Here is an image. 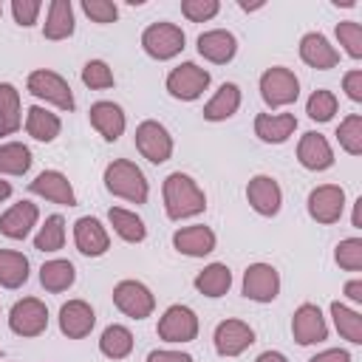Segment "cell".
Masks as SVG:
<instances>
[{
	"mask_svg": "<svg viewBox=\"0 0 362 362\" xmlns=\"http://www.w3.org/2000/svg\"><path fill=\"white\" fill-rule=\"evenodd\" d=\"M99 351L107 356V359H124L130 356L133 351V334L124 328V325H107L99 337Z\"/></svg>",
	"mask_w": 362,
	"mask_h": 362,
	"instance_id": "cell-34",
	"label": "cell"
},
{
	"mask_svg": "<svg viewBox=\"0 0 362 362\" xmlns=\"http://www.w3.org/2000/svg\"><path fill=\"white\" fill-rule=\"evenodd\" d=\"M113 303H116V308H119L122 314H127L130 320H147V317L153 314V308H156L153 291H150L144 283H139V280H122V283H116V288H113Z\"/></svg>",
	"mask_w": 362,
	"mask_h": 362,
	"instance_id": "cell-8",
	"label": "cell"
},
{
	"mask_svg": "<svg viewBox=\"0 0 362 362\" xmlns=\"http://www.w3.org/2000/svg\"><path fill=\"white\" fill-rule=\"evenodd\" d=\"M198 54L215 65H226L235 54H238V40L232 31L226 28H212L198 34Z\"/></svg>",
	"mask_w": 362,
	"mask_h": 362,
	"instance_id": "cell-21",
	"label": "cell"
},
{
	"mask_svg": "<svg viewBox=\"0 0 362 362\" xmlns=\"http://www.w3.org/2000/svg\"><path fill=\"white\" fill-rule=\"evenodd\" d=\"M8 328L17 337H40L48 328V308L37 297H23L8 311Z\"/></svg>",
	"mask_w": 362,
	"mask_h": 362,
	"instance_id": "cell-7",
	"label": "cell"
},
{
	"mask_svg": "<svg viewBox=\"0 0 362 362\" xmlns=\"http://www.w3.org/2000/svg\"><path fill=\"white\" fill-rule=\"evenodd\" d=\"M20 90L8 82H0V136H11L20 130Z\"/></svg>",
	"mask_w": 362,
	"mask_h": 362,
	"instance_id": "cell-33",
	"label": "cell"
},
{
	"mask_svg": "<svg viewBox=\"0 0 362 362\" xmlns=\"http://www.w3.org/2000/svg\"><path fill=\"white\" fill-rule=\"evenodd\" d=\"M25 88H28L31 96L51 102V105H57L59 110H74V105H76V102H74V93H71V88H68V82H65L59 74H54V71H45V68L31 71L28 79H25Z\"/></svg>",
	"mask_w": 362,
	"mask_h": 362,
	"instance_id": "cell-6",
	"label": "cell"
},
{
	"mask_svg": "<svg viewBox=\"0 0 362 362\" xmlns=\"http://www.w3.org/2000/svg\"><path fill=\"white\" fill-rule=\"evenodd\" d=\"M345 209V189L339 184H320L308 192V215L317 223H337Z\"/></svg>",
	"mask_w": 362,
	"mask_h": 362,
	"instance_id": "cell-11",
	"label": "cell"
},
{
	"mask_svg": "<svg viewBox=\"0 0 362 362\" xmlns=\"http://www.w3.org/2000/svg\"><path fill=\"white\" fill-rule=\"evenodd\" d=\"M107 221H110L113 232H116L122 240H127V243H141V240L147 238L144 221H141L136 212H130V209L110 206V209H107Z\"/></svg>",
	"mask_w": 362,
	"mask_h": 362,
	"instance_id": "cell-30",
	"label": "cell"
},
{
	"mask_svg": "<svg viewBox=\"0 0 362 362\" xmlns=\"http://www.w3.org/2000/svg\"><path fill=\"white\" fill-rule=\"evenodd\" d=\"M0 14H3V6H0Z\"/></svg>",
	"mask_w": 362,
	"mask_h": 362,
	"instance_id": "cell-53",
	"label": "cell"
},
{
	"mask_svg": "<svg viewBox=\"0 0 362 362\" xmlns=\"http://www.w3.org/2000/svg\"><path fill=\"white\" fill-rule=\"evenodd\" d=\"M147 362H192V356L184 354V351H167V348H161V351H150L147 354Z\"/></svg>",
	"mask_w": 362,
	"mask_h": 362,
	"instance_id": "cell-47",
	"label": "cell"
},
{
	"mask_svg": "<svg viewBox=\"0 0 362 362\" xmlns=\"http://www.w3.org/2000/svg\"><path fill=\"white\" fill-rule=\"evenodd\" d=\"M212 342L221 356H240L255 342V331L243 320H223V322H218Z\"/></svg>",
	"mask_w": 362,
	"mask_h": 362,
	"instance_id": "cell-15",
	"label": "cell"
},
{
	"mask_svg": "<svg viewBox=\"0 0 362 362\" xmlns=\"http://www.w3.org/2000/svg\"><path fill=\"white\" fill-rule=\"evenodd\" d=\"M342 88H345V93H348L351 102H362V71L359 68L356 71H348L342 76Z\"/></svg>",
	"mask_w": 362,
	"mask_h": 362,
	"instance_id": "cell-46",
	"label": "cell"
},
{
	"mask_svg": "<svg viewBox=\"0 0 362 362\" xmlns=\"http://www.w3.org/2000/svg\"><path fill=\"white\" fill-rule=\"evenodd\" d=\"M96 325V314L93 308L85 303V300H68L62 308H59V331L68 337V339H82L93 331Z\"/></svg>",
	"mask_w": 362,
	"mask_h": 362,
	"instance_id": "cell-17",
	"label": "cell"
},
{
	"mask_svg": "<svg viewBox=\"0 0 362 362\" xmlns=\"http://www.w3.org/2000/svg\"><path fill=\"white\" fill-rule=\"evenodd\" d=\"M105 189L116 198L130 201V204H144L150 195L144 173L127 158H116L105 167Z\"/></svg>",
	"mask_w": 362,
	"mask_h": 362,
	"instance_id": "cell-2",
	"label": "cell"
},
{
	"mask_svg": "<svg viewBox=\"0 0 362 362\" xmlns=\"http://www.w3.org/2000/svg\"><path fill=\"white\" fill-rule=\"evenodd\" d=\"M184 42L187 37L175 23H153L141 34V48L153 59H173L175 54L184 51Z\"/></svg>",
	"mask_w": 362,
	"mask_h": 362,
	"instance_id": "cell-4",
	"label": "cell"
},
{
	"mask_svg": "<svg viewBox=\"0 0 362 362\" xmlns=\"http://www.w3.org/2000/svg\"><path fill=\"white\" fill-rule=\"evenodd\" d=\"M215 243H218L215 232H212L209 226H204V223L184 226V229H178V232L173 235V246H175L181 255H187V257H204V255L215 252Z\"/></svg>",
	"mask_w": 362,
	"mask_h": 362,
	"instance_id": "cell-23",
	"label": "cell"
},
{
	"mask_svg": "<svg viewBox=\"0 0 362 362\" xmlns=\"http://www.w3.org/2000/svg\"><path fill=\"white\" fill-rule=\"evenodd\" d=\"M221 11L218 0H181V14L189 23H206Z\"/></svg>",
	"mask_w": 362,
	"mask_h": 362,
	"instance_id": "cell-43",
	"label": "cell"
},
{
	"mask_svg": "<svg viewBox=\"0 0 362 362\" xmlns=\"http://www.w3.org/2000/svg\"><path fill=\"white\" fill-rule=\"evenodd\" d=\"M331 317H334V325H337L342 339H348L354 345L362 342V314L359 311H354V308L342 305L339 300H334L331 303Z\"/></svg>",
	"mask_w": 362,
	"mask_h": 362,
	"instance_id": "cell-35",
	"label": "cell"
},
{
	"mask_svg": "<svg viewBox=\"0 0 362 362\" xmlns=\"http://www.w3.org/2000/svg\"><path fill=\"white\" fill-rule=\"evenodd\" d=\"M28 280V257L14 249H0V286L20 288Z\"/></svg>",
	"mask_w": 362,
	"mask_h": 362,
	"instance_id": "cell-32",
	"label": "cell"
},
{
	"mask_svg": "<svg viewBox=\"0 0 362 362\" xmlns=\"http://www.w3.org/2000/svg\"><path fill=\"white\" fill-rule=\"evenodd\" d=\"M337 139H339V147L351 156H362V116L359 113H351L339 122L337 127Z\"/></svg>",
	"mask_w": 362,
	"mask_h": 362,
	"instance_id": "cell-38",
	"label": "cell"
},
{
	"mask_svg": "<svg viewBox=\"0 0 362 362\" xmlns=\"http://www.w3.org/2000/svg\"><path fill=\"white\" fill-rule=\"evenodd\" d=\"M246 201L249 206L263 215V218H272L280 212V204H283V189L280 184L272 178V175H255L249 184H246Z\"/></svg>",
	"mask_w": 362,
	"mask_h": 362,
	"instance_id": "cell-13",
	"label": "cell"
},
{
	"mask_svg": "<svg viewBox=\"0 0 362 362\" xmlns=\"http://www.w3.org/2000/svg\"><path fill=\"white\" fill-rule=\"evenodd\" d=\"M206 88H209V71L195 62H181L167 74V90L173 99L195 102Z\"/></svg>",
	"mask_w": 362,
	"mask_h": 362,
	"instance_id": "cell-5",
	"label": "cell"
},
{
	"mask_svg": "<svg viewBox=\"0 0 362 362\" xmlns=\"http://www.w3.org/2000/svg\"><path fill=\"white\" fill-rule=\"evenodd\" d=\"M308 362H351V354H348V351H342V348H328V351H322V354L311 356Z\"/></svg>",
	"mask_w": 362,
	"mask_h": 362,
	"instance_id": "cell-48",
	"label": "cell"
},
{
	"mask_svg": "<svg viewBox=\"0 0 362 362\" xmlns=\"http://www.w3.org/2000/svg\"><path fill=\"white\" fill-rule=\"evenodd\" d=\"M305 113L314 122H331L334 113H337V96H334V90H325V88L314 90L308 96V102H305Z\"/></svg>",
	"mask_w": 362,
	"mask_h": 362,
	"instance_id": "cell-39",
	"label": "cell"
},
{
	"mask_svg": "<svg viewBox=\"0 0 362 362\" xmlns=\"http://www.w3.org/2000/svg\"><path fill=\"white\" fill-rule=\"evenodd\" d=\"M156 334L164 342H192L198 337V317L189 305H170L161 314Z\"/></svg>",
	"mask_w": 362,
	"mask_h": 362,
	"instance_id": "cell-10",
	"label": "cell"
},
{
	"mask_svg": "<svg viewBox=\"0 0 362 362\" xmlns=\"http://www.w3.org/2000/svg\"><path fill=\"white\" fill-rule=\"evenodd\" d=\"M280 294V274L272 263H252L243 272V297L255 303H272Z\"/></svg>",
	"mask_w": 362,
	"mask_h": 362,
	"instance_id": "cell-12",
	"label": "cell"
},
{
	"mask_svg": "<svg viewBox=\"0 0 362 362\" xmlns=\"http://www.w3.org/2000/svg\"><path fill=\"white\" fill-rule=\"evenodd\" d=\"M76 280V269L71 260H48L40 266V283L45 291L51 294H59L65 288H71Z\"/></svg>",
	"mask_w": 362,
	"mask_h": 362,
	"instance_id": "cell-31",
	"label": "cell"
},
{
	"mask_svg": "<svg viewBox=\"0 0 362 362\" xmlns=\"http://www.w3.org/2000/svg\"><path fill=\"white\" fill-rule=\"evenodd\" d=\"M260 96L269 107H286L291 102H297L300 96V82L294 76V71L283 68V65H274L269 71H263L260 76Z\"/></svg>",
	"mask_w": 362,
	"mask_h": 362,
	"instance_id": "cell-3",
	"label": "cell"
},
{
	"mask_svg": "<svg viewBox=\"0 0 362 362\" xmlns=\"http://www.w3.org/2000/svg\"><path fill=\"white\" fill-rule=\"evenodd\" d=\"M334 260L345 272H359L362 269V238H345L337 243Z\"/></svg>",
	"mask_w": 362,
	"mask_h": 362,
	"instance_id": "cell-40",
	"label": "cell"
},
{
	"mask_svg": "<svg viewBox=\"0 0 362 362\" xmlns=\"http://www.w3.org/2000/svg\"><path fill=\"white\" fill-rule=\"evenodd\" d=\"M300 59L308 65V68H317V71H328L339 62V51L328 42L325 34L320 31H308L303 40H300Z\"/></svg>",
	"mask_w": 362,
	"mask_h": 362,
	"instance_id": "cell-19",
	"label": "cell"
},
{
	"mask_svg": "<svg viewBox=\"0 0 362 362\" xmlns=\"http://www.w3.org/2000/svg\"><path fill=\"white\" fill-rule=\"evenodd\" d=\"M74 243H76V249H79L82 255H88V257H99V255H105V252L110 249L107 229H105L96 218H90V215H85V218H79V221L74 223Z\"/></svg>",
	"mask_w": 362,
	"mask_h": 362,
	"instance_id": "cell-20",
	"label": "cell"
},
{
	"mask_svg": "<svg viewBox=\"0 0 362 362\" xmlns=\"http://www.w3.org/2000/svg\"><path fill=\"white\" fill-rule=\"evenodd\" d=\"M74 34V6L71 0H51L48 17L42 23L45 40H68Z\"/></svg>",
	"mask_w": 362,
	"mask_h": 362,
	"instance_id": "cell-26",
	"label": "cell"
},
{
	"mask_svg": "<svg viewBox=\"0 0 362 362\" xmlns=\"http://www.w3.org/2000/svg\"><path fill=\"white\" fill-rule=\"evenodd\" d=\"M37 218H40L37 204L20 201V204L8 206V209L0 215V235H6V238H11V240H23V238H28L31 226L37 223Z\"/></svg>",
	"mask_w": 362,
	"mask_h": 362,
	"instance_id": "cell-24",
	"label": "cell"
},
{
	"mask_svg": "<svg viewBox=\"0 0 362 362\" xmlns=\"http://www.w3.org/2000/svg\"><path fill=\"white\" fill-rule=\"evenodd\" d=\"M62 243H65V221H62V215H48L34 238V249L57 252V249H62Z\"/></svg>",
	"mask_w": 362,
	"mask_h": 362,
	"instance_id": "cell-37",
	"label": "cell"
},
{
	"mask_svg": "<svg viewBox=\"0 0 362 362\" xmlns=\"http://www.w3.org/2000/svg\"><path fill=\"white\" fill-rule=\"evenodd\" d=\"M291 334L300 345H314V342L328 339V325H325V317H322L320 305L303 303L291 317Z\"/></svg>",
	"mask_w": 362,
	"mask_h": 362,
	"instance_id": "cell-14",
	"label": "cell"
},
{
	"mask_svg": "<svg viewBox=\"0 0 362 362\" xmlns=\"http://www.w3.org/2000/svg\"><path fill=\"white\" fill-rule=\"evenodd\" d=\"M164 195V212L170 221H184V218H195L206 209V195L204 189L195 184V178H189L187 173H170L164 178L161 187Z\"/></svg>",
	"mask_w": 362,
	"mask_h": 362,
	"instance_id": "cell-1",
	"label": "cell"
},
{
	"mask_svg": "<svg viewBox=\"0 0 362 362\" xmlns=\"http://www.w3.org/2000/svg\"><path fill=\"white\" fill-rule=\"evenodd\" d=\"M337 40H339V45L345 48V54L351 59H359L362 57V25L356 20L337 23Z\"/></svg>",
	"mask_w": 362,
	"mask_h": 362,
	"instance_id": "cell-41",
	"label": "cell"
},
{
	"mask_svg": "<svg viewBox=\"0 0 362 362\" xmlns=\"http://www.w3.org/2000/svg\"><path fill=\"white\" fill-rule=\"evenodd\" d=\"M297 130L294 113H257L255 116V136L266 144H283Z\"/></svg>",
	"mask_w": 362,
	"mask_h": 362,
	"instance_id": "cell-25",
	"label": "cell"
},
{
	"mask_svg": "<svg viewBox=\"0 0 362 362\" xmlns=\"http://www.w3.org/2000/svg\"><path fill=\"white\" fill-rule=\"evenodd\" d=\"M82 11L93 20V23H113L119 17V8L113 0H82Z\"/></svg>",
	"mask_w": 362,
	"mask_h": 362,
	"instance_id": "cell-44",
	"label": "cell"
},
{
	"mask_svg": "<svg viewBox=\"0 0 362 362\" xmlns=\"http://www.w3.org/2000/svg\"><path fill=\"white\" fill-rule=\"evenodd\" d=\"M136 150L153 161V164H164L173 156V136L167 133V127L156 119H147L136 127Z\"/></svg>",
	"mask_w": 362,
	"mask_h": 362,
	"instance_id": "cell-9",
	"label": "cell"
},
{
	"mask_svg": "<svg viewBox=\"0 0 362 362\" xmlns=\"http://www.w3.org/2000/svg\"><path fill=\"white\" fill-rule=\"evenodd\" d=\"M28 189H31L34 195H42V198L59 204V206H76V192H74L68 175H62L59 170H42V173L28 184Z\"/></svg>",
	"mask_w": 362,
	"mask_h": 362,
	"instance_id": "cell-16",
	"label": "cell"
},
{
	"mask_svg": "<svg viewBox=\"0 0 362 362\" xmlns=\"http://www.w3.org/2000/svg\"><path fill=\"white\" fill-rule=\"evenodd\" d=\"M31 150L20 141H6L0 144V173L3 175H23L31 167Z\"/></svg>",
	"mask_w": 362,
	"mask_h": 362,
	"instance_id": "cell-36",
	"label": "cell"
},
{
	"mask_svg": "<svg viewBox=\"0 0 362 362\" xmlns=\"http://www.w3.org/2000/svg\"><path fill=\"white\" fill-rule=\"evenodd\" d=\"M40 8H42L40 0H11V14H14V20H17L23 28H28V25L37 23Z\"/></svg>",
	"mask_w": 362,
	"mask_h": 362,
	"instance_id": "cell-45",
	"label": "cell"
},
{
	"mask_svg": "<svg viewBox=\"0 0 362 362\" xmlns=\"http://www.w3.org/2000/svg\"><path fill=\"white\" fill-rule=\"evenodd\" d=\"M351 223H354L356 229H362V198H356V204H354V215H351Z\"/></svg>",
	"mask_w": 362,
	"mask_h": 362,
	"instance_id": "cell-51",
	"label": "cell"
},
{
	"mask_svg": "<svg viewBox=\"0 0 362 362\" xmlns=\"http://www.w3.org/2000/svg\"><path fill=\"white\" fill-rule=\"evenodd\" d=\"M82 82L90 90H107V88H113V71L107 68L105 59H90L82 68Z\"/></svg>",
	"mask_w": 362,
	"mask_h": 362,
	"instance_id": "cell-42",
	"label": "cell"
},
{
	"mask_svg": "<svg viewBox=\"0 0 362 362\" xmlns=\"http://www.w3.org/2000/svg\"><path fill=\"white\" fill-rule=\"evenodd\" d=\"M90 127L105 139V141H116L124 133V110L116 102H93L88 110Z\"/></svg>",
	"mask_w": 362,
	"mask_h": 362,
	"instance_id": "cell-22",
	"label": "cell"
},
{
	"mask_svg": "<svg viewBox=\"0 0 362 362\" xmlns=\"http://www.w3.org/2000/svg\"><path fill=\"white\" fill-rule=\"evenodd\" d=\"M342 291H345V297H348L351 303H356V305L362 303V280H348Z\"/></svg>",
	"mask_w": 362,
	"mask_h": 362,
	"instance_id": "cell-49",
	"label": "cell"
},
{
	"mask_svg": "<svg viewBox=\"0 0 362 362\" xmlns=\"http://www.w3.org/2000/svg\"><path fill=\"white\" fill-rule=\"evenodd\" d=\"M8 195H11V184H8V181H3V178H0V201H6V198H8Z\"/></svg>",
	"mask_w": 362,
	"mask_h": 362,
	"instance_id": "cell-52",
	"label": "cell"
},
{
	"mask_svg": "<svg viewBox=\"0 0 362 362\" xmlns=\"http://www.w3.org/2000/svg\"><path fill=\"white\" fill-rule=\"evenodd\" d=\"M25 130L37 141H54L59 136V130H62V122H59L57 113L40 107V105H31L25 110Z\"/></svg>",
	"mask_w": 362,
	"mask_h": 362,
	"instance_id": "cell-28",
	"label": "cell"
},
{
	"mask_svg": "<svg viewBox=\"0 0 362 362\" xmlns=\"http://www.w3.org/2000/svg\"><path fill=\"white\" fill-rule=\"evenodd\" d=\"M297 161L305 170L320 173V170H328L334 164V150H331V144H328V139L322 133L308 130V133H303V139L297 144Z\"/></svg>",
	"mask_w": 362,
	"mask_h": 362,
	"instance_id": "cell-18",
	"label": "cell"
},
{
	"mask_svg": "<svg viewBox=\"0 0 362 362\" xmlns=\"http://www.w3.org/2000/svg\"><path fill=\"white\" fill-rule=\"evenodd\" d=\"M238 107H240V88L235 82H223L215 90V96L204 105V119L206 122H223V119L235 116Z\"/></svg>",
	"mask_w": 362,
	"mask_h": 362,
	"instance_id": "cell-27",
	"label": "cell"
},
{
	"mask_svg": "<svg viewBox=\"0 0 362 362\" xmlns=\"http://www.w3.org/2000/svg\"><path fill=\"white\" fill-rule=\"evenodd\" d=\"M192 286L204 297H223L232 286V272H229L226 263H209V266H204V272L195 274Z\"/></svg>",
	"mask_w": 362,
	"mask_h": 362,
	"instance_id": "cell-29",
	"label": "cell"
},
{
	"mask_svg": "<svg viewBox=\"0 0 362 362\" xmlns=\"http://www.w3.org/2000/svg\"><path fill=\"white\" fill-rule=\"evenodd\" d=\"M255 362H288V359H286V354H280V351H263Z\"/></svg>",
	"mask_w": 362,
	"mask_h": 362,
	"instance_id": "cell-50",
	"label": "cell"
}]
</instances>
